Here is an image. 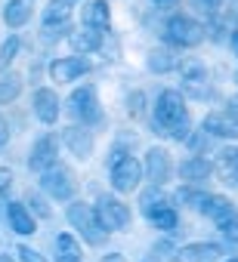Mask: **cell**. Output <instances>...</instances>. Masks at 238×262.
<instances>
[{"label":"cell","instance_id":"1","mask_svg":"<svg viewBox=\"0 0 238 262\" xmlns=\"http://www.w3.org/2000/svg\"><path fill=\"white\" fill-rule=\"evenodd\" d=\"M152 123H155V133L158 136H167V139H189L192 133V120H189V108H186V99L180 90H164L155 102V111H152Z\"/></svg>","mask_w":238,"mask_h":262},{"label":"cell","instance_id":"2","mask_svg":"<svg viewBox=\"0 0 238 262\" xmlns=\"http://www.w3.org/2000/svg\"><path fill=\"white\" fill-rule=\"evenodd\" d=\"M68 222L77 228V234L87 241V244H93V247H102L105 241H108V231L99 225V219H96V210L90 207V204H81V201H74L71 207H68Z\"/></svg>","mask_w":238,"mask_h":262},{"label":"cell","instance_id":"3","mask_svg":"<svg viewBox=\"0 0 238 262\" xmlns=\"http://www.w3.org/2000/svg\"><path fill=\"white\" fill-rule=\"evenodd\" d=\"M96 219L105 231H127L130 228V207L121 201V198H111V194H99L96 201Z\"/></svg>","mask_w":238,"mask_h":262},{"label":"cell","instance_id":"4","mask_svg":"<svg viewBox=\"0 0 238 262\" xmlns=\"http://www.w3.org/2000/svg\"><path fill=\"white\" fill-rule=\"evenodd\" d=\"M41 188L53 198V201H71L77 191V179L71 173V167L65 164H53L50 170L41 173Z\"/></svg>","mask_w":238,"mask_h":262},{"label":"cell","instance_id":"5","mask_svg":"<svg viewBox=\"0 0 238 262\" xmlns=\"http://www.w3.org/2000/svg\"><path fill=\"white\" fill-rule=\"evenodd\" d=\"M164 37L170 47H198L204 40V25L192 16H173L164 25Z\"/></svg>","mask_w":238,"mask_h":262},{"label":"cell","instance_id":"6","mask_svg":"<svg viewBox=\"0 0 238 262\" xmlns=\"http://www.w3.org/2000/svg\"><path fill=\"white\" fill-rule=\"evenodd\" d=\"M68 111L74 120H81L84 126H93L96 120H102V108H99V99H96V90L87 83V86H77L71 96H68Z\"/></svg>","mask_w":238,"mask_h":262},{"label":"cell","instance_id":"7","mask_svg":"<svg viewBox=\"0 0 238 262\" xmlns=\"http://www.w3.org/2000/svg\"><path fill=\"white\" fill-rule=\"evenodd\" d=\"M140 182H143V164H140L136 158L124 155V158H117V161L111 164V188H114L117 194L136 191Z\"/></svg>","mask_w":238,"mask_h":262},{"label":"cell","instance_id":"8","mask_svg":"<svg viewBox=\"0 0 238 262\" xmlns=\"http://www.w3.org/2000/svg\"><path fill=\"white\" fill-rule=\"evenodd\" d=\"M170 173H173V164H170L167 148H161V145L149 148V151H146V161H143V176H146L155 188H161V185L170 179Z\"/></svg>","mask_w":238,"mask_h":262},{"label":"cell","instance_id":"9","mask_svg":"<svg viewBox=\"0 0 238 262\" xmlns=\"http://www.w3.org/2000/svg\"><path fill=\"white\" fill-rule=\"evenodd\" d=\"M53 164H59V136L47 133V136H41V139L34 142V148H31V155H28V167H31L34 173H44V170H50Z\"/></svg>","mask_w":238,"mask_h":262},{"label":"cell","instance_id":"10","mask_svg":"<svg viewBox=\"0 0 238 262\" xmlns=\"http://www.w3.org/2000/svg\"><path fill=\"white\" fill-rule=\"evenodd\" d=\"M90 59H84V56H62V59H56L53 65H50V77L56 80V83H71V80H77V77H84V74H90Z\"/></svg>","mask_w":238,"mask_h":262},{"label":"cell","instance_id":"11","mask_svg":"<svg viewBox=\"0 0 238 262\" xmlns=\"http://www.w3.org/2000/svg\"><path fill=\"white\" fill-rule=\"evenodd\" d=\"M31 108H34V117H37L41 123H56V120H59V111H62V105H59V96H56L50 86H41V90H34Z\"/></svg>","mask_w":238,"mask_h":262},{"label":"cell","instance_id":"12","mask_svg":"<svg viewBox=\"0 0 238 262\" xmlns=\"http://www.w3.org/2000/svg\"><path fill=\"white\" fill-rule=\"evenodd\" d=\"M62 142L68 145V151L74 155V158H81V161H87L90 155H93V133H90V129L87 126H65L62 129Z\"/></svg>","mask_w":238,"mask_h":262},{"label":"cell","instance_id":"13","mask_svg":"<svg viewBox=\"0 0 238 262\" xmlns=\"http://www.w3.org/2000/svg\"><path fill=\"white\" fill-rule=\"evenodd\" d=\"M201 129H204L207 136H216V139H235L238 136V120L229 111H210L204 117Z\"/></svg>","mask_w":238,"mask_h":262},{"label":"cell","instance_id":"14","mask_svg":"<svg viewBox=\"0 0 238 262\" xmlns=\"http://www.w3.org/2000/svg\"><path fill=\"white\" fill-rule=\"evenodd\" d=\"M7 222H10V228L16 231V234H34L37 231V222H34V216L25 210V204H19V201H10L7 204Z\"/></svg>","mask_w":238,"mask_h":262},{"label":"cell","instance_id":"15","mask_svg":"<svg viewBox=\"0 0 238 262\" xmlns=\"http://www.w3.org/2000/svg\"><path fill=\"white\" fill-rule=\"evenodd\" d=\"M81 19H84V28L105 31V28H108V22H111V10H108L105 0H90V4H84Z\"/></svg>","mask_w":238,"mask_h":262},{"label":"cell","instance_id":"16","mask_svg":"<svg viewBox=\"0 0 238 262\" xmlns=\"http://www.w3.org/2000/svg\"><path fill=\"white\" fill-rule=\"evenodd\" d=\"M210 173H213V164L207 158H198V155L189 158V161H183V167H180V179L189 182V185H198V182L210 179Z\"/></svg>","mask_w":238,"mask_h":262},{"label":"cell","instance_id":"17","mask_svg":"<svg viewBox=\"0 0 238 262\" xmlns=\"http://www.w3.org/2000/svg\"><path fill=\"white\" fill-rule=\"evenodd\" d=\"M198 210L207 216V219H213L216 225L223 222V219H229L232 213H235V207H232V201L229 198H223V194H204V201L198 204Z\"/></svg>","mask_w":238,"mask_h":262},{"label":"cell","instance_id":"18","mask_svg":"<svg viewBox=\"0 0 238 262\" xmlns=\"http://www.w3.org/2000/svg\"><path fill=\"white\" fill-rule=\"evenodd\" d=\"M34 13V0H10L4 7V22L7 28H25Z\"/></svg>","mask_w":238,"mask_h":262},{"label":"cell","instance_id":"19","mask_svg":"<svg viewBox=\"0 0 238 262\" xmlns=\"http://www.w3.org/2000/svg\"><path fill=\"white\" fill-rule=\"evenodd\" d=\"M68 43L77 56H87V53H96L102 47V31H93V28H81V31H71L68 34Z\"/></svg>","mask_w":238,"mask_h":262},{"label":"cell","instance_id":"20","mask_svg":"<svg viewBox=\"0 0 238 262\" xmlns=\"http://www.w3.org/2000/svg\"><path fill=\"white\" fill-rule=\"evenodd\" d=\"M213 170L220 173V179L226 185H238V148H223L216 155V164Z\"/></svg>","mask_w":238,"mask_h":262},{"label":"cell","instance_id":"21","mask_svg":"<svg viewBox=\"0 0 238 262\" xmlns=\"http://www.w3.org/2000/svg\"><path fill=\"white\" fill-rule=\"evenodd\" d=\"M173 68H180V56H176V50H170V47H158V50L149 53V71H155V74H167V71H173Z\"/></svg>","mask_w":238,"mask_h":262},{"label":"cell","instance_id":"22","mask_svg":"<svg viewBox=\"0 0 238 262\" xmlns=\"http://www.w3.org/2000/svg\"><path fill=\"white\" fill-rule=\"evenodd\" d=\"M167 207H170V198H167L161 188H155V185L140 194V210H143L146 219H152L155 213H161V210H167Z\"/></svg>","mask_w":238,"mask_h":262},{"label":"cell","instance_id":"23","mask_svg":"<svg viewBox=\"0 0 238 262\" xmlns=\"http://www.w3.org/2000/svg\"><path fill=\"white\" fill-rule=\"evenodd\" d=\"M81 244H77V237L74 234H68V231H62V234H56V262H81Z\"/></svg>","mask_w":238,"mask_h":262},{"label":"cell","instance_id":"24","mask_svg":"<svg viewBox=\"0 0 238 262\" xmlns=\"http://www.w3.org/2000/svg\"><path fill=\"white\" fill-rule=\"evenodd\" d=\"M216 256H220V247L216 244H189L180 253L183 262H213Z\"/></svg>","mask_w":238,"mask_h":262},{"label":"cell","instance_id":"25","mask_svg":"<svg viewBox=\"0 0 238 262\" xmlns=\"http://www.w3.org/2000/svg\"><path fill=\"white\" fill-rule=\"evenodd\" d=\"M71 16V4L68 0H50L47 10H44V25L53 28V25H65Z\"/></svg>","mask_w":238,"mask_h":262},{"label":"cell","instance_id":"26","mask_svg":"<svg viewBox=\"0 0 238 262\" xmlns=\"http://www.w3.org/2000/svg\"><path fill=\"white\" fill-rule=\"evenodd\" d=\"M180 74H183V83H204L207 65L201 59H180Z\"/></svg>","mask_w":238,"mask_h":262},{"label":"cell","instance_id":"27","mask_svg":"<svg viewBox=\"0 0 238 262\" xmlns=\"http://www.w3.org/2000/svg\"><path fill=\"white\" fill-rule=\"evenodd\" d=\"M22 93V77L19 74H7V77H0V105H10L16 102Z\"/></svg>","mask_w":238,"mask_h":262},{"label":"cell","instance_id":"28","mask_svg":"<svg viewBox=\"0 0 238 262\" xmlns=\"http://www.w3.org/2000/svg\"><path fill=\"white\" fill-rule=\"evenodd\" d=\"M19 50H22V40L13 34V37H7L4 43H0V68H10L13 65V59L19 56Z\"/></svg>","mask_w":238,"mask_h":262},{"label":"cell","instance_id":"29","mask_svg":"<svg viewBox=\"0 0 238 262\" xmlns=\"http://www.w3.org/2000/svg\"><path fill=\"white\" fill-rule=\"evenodd\" d=\"M25 210H28L31 216L37 213L41 219H50V207H47V201H44L41 194H34V191H31V194H25Z\"/></svg>","mask_w":238,"mask_h":262},{"label":"cell","instance_id":"30","mask_svg":"<svg viewBox=\"0 0 238 262\" xmlns=\"http://www.w3.org/2000/svg\"><path fill=\"white\" fill-rule=\"evenodd\" d=\"M152 225H155V228H161V231H173V228H176V210H173V207H167V210L155 213V216H152Z\"/></svg>","mask_w":238,"mask_h":262},{"label":"cell","instance_id":"31","mask_svg":"<svg viewBox=\"0 0 238 262\" xmlns=\"http://www.w3.org/2000/svg\"><path fill=\"white\" fill-rule=\"evenodd\" d=\"M173 259H176V250H173L170 244H158V247L143 259V262H173Z\"/></svg>","mask_w":238,"mask_h":262},{"label":"cell","instance_id":"32","mask_svg":"<svg viewBox=\"0 0 238 262\" xmlns=\"http://www.w3.org/2000/svg\"><path fill=\"white\" fill-rule=\"evenodd\" d=\"M216 228L223 231V237H226V241H238V213H232L229 219H223Z\"/></svg>","mask_w":238,"mask_h":262},{"label":"cell","instance_id":"33","mask_svg":"<svg viewBox=\"0 0 238 262\" xmlns=\"http://www.w3.org/2000/svg\"><path fill=\"white\" fill-rule=\"evenodd\" d=\"M16 253H19V259H22V262H47L41 250H34V247H25V244H19V250H16Z\"/></svg>","mask_w":238,"mask_h":262},{"label":"cell","instance_id":"34","mask_svg":"<svg viewBox=\"0 0 238 262\" xmlns=\"http://www.w3.org/2000/svg\"><path fill=\"white\" fill-rule=\"evenodd\" d=\"M220 4H223V0H192V7L201 10L204 16H213V13L220 10Z\"/></svg>","mask_w":238,"mask_h":262},{"label":"cell","instance_id":"35","mask_svg":"<svg viewBox=\"0 0 238 262\" xmlns=\"http://www.w3.org/2000/svg\"><path fill=\"white\" fill-rule=\"evenodd\" d=\"M10 185H13V170L0 167V194H7V191H10Z\"/></svg>","mask_w":238,"mask_h":262},{"label":"cell","instance_id":"36","mask_svg":"<svg viewBox=\"0 0 238 262\" xmlns=\"http://www.w3.org/2000/svg\"><path fill=\"white\" fill-rule=\"evenodd\" d=\"M130 114H133V117L143 114V93H133V96H130Z\"/></svg>","mask_w":238,"mask_h":262},{"label":"cell","instance_id":"37","mask_svg":"<svg viewBox=\"0 0 238 262\" xmlns=\"http://www.w3.org/2000/svg\"><path fill=\"white\" fill-rule=\"evenodd\" d=\"M226 111H229V114L238 120V96H232V99H229V108H226Z\"/></svg>","mask_w":238,"mask_h":262},{"label":"cell","instance_id":"38","mask_svg":"<svg viewBox=\"0 0 238 262\" xmlns=\"http://www.w3.org/2000/svg\"><path fill=\"white\" fill-rule=\"evenodd\" d=\"M7 139H10V129H7V123H4V120H0V145H4Z\"/></svg>","mask_w":238,"mask_h":262},{"label":"cell","instance_id":"39","mask_svg":"<svg viewBox=\"0 0 238 262\" xmlns=\"http://www.w3.org/2000/svg\"><path fill=\"white\" fill-rule=\"evenodd\" d=\"M158 7H170V4H176V0H155Z\"/></svg>","mask_w":238,"mask_h":262},{"label":"cell","instance_id":"40","mask_svg":"<svg viewBox=\"0 0 238 262\" xmlns=\"http://www.w3.org/2000/svg\"><path fill=\"white\" fill-rule=\"evenodd\" d=\"M0 262H13V259H10V256H0Z\"/></svg>","mask_w":238,"mask_h":262},{"label":"cell","instance_id":"41","mask_svg":"<svg viewBox=\"0 0 238 262\" xmlns=\"http://www.w3.org/2000/svg\"><path fill=\"white\" fill-rule=\"evenodd\" d=\"M235 53H238V34H235Z\"/></svg>","mask_w":238,"mask_h":262},{"label":"cell","instance_id":"42","mask_svg":"<svg viewBox=\"0 0 238 262\" xmlns=\"http://www.w3.org/2000/svg\"><path fill=\"white\" fill-rule=\"evenodd\" d=\"M229 262H238V259H229Z\"/></svg>","mask_w":238,"mask_h":262},{"label":"cell","instance_id":"43","mask_svg":"<svg viewBox=\"0 0 238 262\" xmlns=\"http://www.w3.org/2000/svg\"><path fill=\"white\" fill-rule=\"evenodd\" d=\"M235 83H238V74H235Z\"/></svg>","mask_w":238,"mask_h":262}]
</instances>
